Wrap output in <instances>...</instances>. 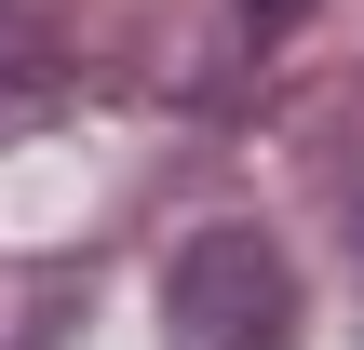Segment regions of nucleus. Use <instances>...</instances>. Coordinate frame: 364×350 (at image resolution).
<instances>
[{"label":"nucleus","mask_w":364,"mask_h":350,"mask_svg":"<svg viewBox=\"0 0 364 350\" xmlns=\"http://www.w3.org/2000/svg\"><path fill=\"white\" fill-rule=\"evenodd\" d=\"M338 189H351V243H364V162H338Z\"/></svg>","instance_id":"4"},{"label":"nucleus","mask_w":364,"mask_h":350,"mask_svg":"<svg viewBox=\"0 0 364 350\" xmlns=\"http://www.w3.org/2000/svg\"><path fill=\"white\" fill-rule=\"evenodd\" d=\"M297 13H311V0H243V27H257V40H284Z\"/></svg>","instance_id":"3"},{"label":"nucleus","mask_w":364,"mask_h":350,"mask_svg":"<svg viewBox=\"0 0 364 350\" xmlns=\"http://www.w3.org/2000/svg\"><path fill=\"white\" fill-rule=\"evenodd\" d=\"M162 324L176 350H284L297 337V270H284V243L270 229H189L176 243V270H162Z\"/></svg>","instance_id":"1"},{"label":"nucleus","mask_w":364,"mask_h":350,"mask_svg":"<svg viewBox=\"0 0 364 350\" xmlns=\"http://www.w3.org/2000/svg\"><path fill=\"white\" fill-rule=\"evenodd\" d=\"M54 81H68L54 13H41V0H0V135H14V121H41V108H54Z\"/></svg>","instance_id":"2"}]
</instances>
